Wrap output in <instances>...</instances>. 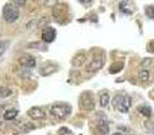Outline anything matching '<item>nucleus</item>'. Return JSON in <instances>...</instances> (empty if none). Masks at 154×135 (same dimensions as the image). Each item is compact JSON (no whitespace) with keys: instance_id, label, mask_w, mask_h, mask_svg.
Masks as SVG:
<instances>
[{"instance_id":"obj_1","label":"nucleus","mask_w":154,"mask_h":135,"mask_svg":"<svg viewBox=\"0 0 154 135\" xmlns=\"http://www.w3.org/2000/svg\"><path fill=\"white\" fill-rule=\"evenodd\" d=\"M3 16L7 23H14L19 19V11H18V8L12 3H8L4 6Z\"/></svg>"},{"instance_id":"obj_2","label":"nucleus","mask_w":154,"mask_h":135,"mask_svg":"<svg viewBox=\"0 0 154 135\" xmlns=\"http://www.w3.org/2000/svg\"><path fill=\"white\" fill-rule=\"evenodd\" d=\"M69 112H71V107L64 103L53 104L50 107V113L53 116H55V118H65Z\"/></svg>"},{"instance_id":"obj_3","label":"nucleus","mask_w":154,"mask_h":135,"mask_svg":"<svg viewBox=\"0 0 154 135\" xmlns=\"http://www.w3.org/2000/svg\"><path fill=\"white\" fill-rule=\"evenodd\" d=\"M80 107L85 111H92L95 108V97L91 92H84L80 96Z\"/></svg>"},{"instance_id":"obj_4","label":"nucleus","mask_w":154,"mask_h":135,"mask_svg":"<svg viewBox=\"0 0 154 135\" xmlns=\"http://www.w3.org/2000/svg\"><path fill=\"white\" fill-rule=\"evenodd\" d=\"M55 35H57V32L53 27H45L42 31V41L46 42V43H50L55 39Z\"/></svg>"},{"instance_id":"obj_5","label":"nucleus","mask_w":154,"mask_h":135,"mask_svg":"<svg viewBox=\"0 0 154 135\" xmlns=\"http://www.w3.org/2000/svg\"><path fill=\"white\" fill-rule=\"evenodd\" d=\"M27 115L31 118V119H43L46 116L45 111L42 108H39V107H32V108L29 109V112H27Z\"/></svg>"},{"instance_id":"obj_6","label":"nucleus","mask_w":154,"mask_h":135,"mask_svg":"<svg viewBox=\"0 0 154 135\" xmlns=\"http://www.w3.org/2000/svg\"><path fill=\"white\" fill-rule=\"evenodd\" d=\"M19 64L22 65V66L24 68H34L37 64L35 61V58L32 57V55H29V54H26V55H22V57L19 58Z\"/></svg>"},{"instance_id":"obj_7","label":"nucleus","mask_w":154,"mask_h":135,"mask_svg":"<svg viewBox=\"0 0 154 135\" xmlns=\"http://www.w3.org/2000/svg\"><path fill=\"white\" fill-rule=\"evenodd\" d=\"M103 65H104V61H103L101 57L95 58V60H92V61L88 64L87 70L88 72H96V70H99V69H101Z\"/></svg>"},{"instance_id":"obj_8","label":"nucleus","mask_w":154,"mask_h":135,"mask_svg":"<svg viewBox=\"0 0 154 135\" xmlns=\"http://www.w3.org/2000/svg\"><path fill=\"white\" fill-rule=\"evenodd\" d=\"M130 107H131V99H130V96H128V95H126V96L123 97L122 106L119 107V111H120V112H123V113H126L128 109H130Z\"/></svg>"},{"instance_id":"obj_9","label":"nucleus","mask_w":154,"mask_h":135,"mask_svg":"<svg viewBox=\"0 0 154 135\" xmlns=\"http://www.w3.org/2000/svg\"><path fill=\"white\" fill-rule=\"evenodd\" d=\"M108 131H109V129H108V124H107V123L100 122L99 124L96 126V134L97 135H107Z\"/></svg>"},{"instance_id":"obj_10","label":"nucleus","mask_w":154,"mask_h":135,"mask_svg":"<svg viewBox=\"0 0 154 135\" xmlns=\"http://www.w3.org/2000/svg\"><path fill=\"white\" fill-rule=\"evenodd\" d=\"M84 61H85V54H84V53H80V54H77L76 57L73 58L72 64H73V66H81V65L84 64Z\"/></svg>"},{"instance_id":"obj_11","label":"nucleus","mask_w":154,"mask_h":135,"mask_svg":"<svg viewBox=\"0 0 154 135\" xmlns=\"http://www.w3.org/2000/svg\"><path fill=\"white\" fill-rule=\"evenodd\" d=\"M138 78L142 81V83L149 81V78H150V72H149L148 69H142V70L138 73Z\"/></svg>"},{"instance_id":"obj_12","label":"nucleus","mask_w":154,"mask_h":135,"mask_svg":"<svg viewBox=\"0 0 154 135\" xmlns=\"http://www.w3.org/2000/svg\"><path fill=\"white\" fill-rule=\"evenodd\" d=\"M18 116V109H8L4 112V119L6 120H12Z\"/></svg>"},{"instance_id":"obj_13","label":"nucleus","mask_w":154,"mask_h":135,"mask_svg":"<svg viewBox=\"0 0 154 135\" xmlns=\"http://www.w3.org/2000/svg\"><path fill=\"white\" fill-rule=\"evenodd\" d=\"M138 111H139V113H142V115L146 116V118H150L151 116V108L148 106H139Z\"/></svg>"},{"instance_id":"obj_14","label":"nucleus","mask_w":154,"mask_h":135,"mask_svg":"<svg viewBox=\"0 0 154 135\" xmlns=\"http://www.w3.org/2000/svg\"><path fill=\"white\" fill-rule=\"evenodd\" d=\"M55 70V65H47V66H43L41 69V74L42 76H47V74L53 73Z\"/></svg>"},{"instance_id":"obj_15","label":"nucleus","mask_w":154,"mask_h":135,"mask_svg":"<svg viewBox=\"0 0 154 135\" xmlns=\"http://www.w3.org/2000/svg\"><path fill=\"white\" fill-rule=\"evenodd\" d=\"M123 97H124V96H122V95H116V96L114 97V99H112L114 108H118L119 109V107L122 106V103H123Z\"/></svg>"},{"instance_id":"obj_16","label":"nucleus","mask_w":154,"mask_h":135,"mask_svg":"<svg viewBox=\"0 0 154 135\" xmlns=\"http://www.w3.org/2000/svg\"><path fill=\"white\" fill-rule=\"evenodd\" d=\"M123 66H124V65H123V62H116V64H114L112 66L109 68V73H118V72H120L123 69Z\"/></svg>"},{"instance_id":"obj_17","label":"nucleus","mask_w":154,"mask_h":135,"mask_svg":"<svg viewBox=\"0 0 154 135\" xmlns=\"http://www.w3.org/2000/svg\"><path fill=\"white\" fill-rule=\"evenodd\" d=\"M109 103V97H108V93H101L100 95V106L101 107H107Z\"/></svg>"},{"instance_id":"obj_18","label":"nucleus","mask_w":154,"mask_h":135,"mask_svg":"<svg viewBox=\"0 0 154 135\" xmlns=\"http://www.w3.org/2000/svg\"><path fill=\"white\" fill-rule=\"evenodd\" d=\"M11 93H12V90H11L10 88H7V87L0 88V97H8Z\"/></svg>"},{"instance_id":"obj_19","label":"nucleus","mask_w":154,"mask_h":135,"mask_svg":"<svg viewBox=\"0 0 154 135\" xmlns=\"http://www.w3.org/2000/svg\"><path fill=\"white\" fill-rule=\"evenodd\" d=\"M38 23H39V19H32V20H30V22H27V24H26V29H27V30L35 29V27H38Z\"/></svg>"},{"instance_id":"obj_20","label":"nucleus","mask_w":154,"mask_h":135,"mask_svg":"<svg viewBox=\"0 0 154 135\" xmlns=\"http://www.w3.org/2000/svg\"><path fill=\"white\" fill-rule=\"evenodd\" d=\"M34 130V126H29V124H22L20 129H18V132H27V131H31Z\"/></svg>"},{"instance_id":"obj_21","label":"nucleus","mask_w":154,"mask_h":135,"mask_svg":"<svg viewBox=\"0 0 154 135\" xmlns=\"http://www.w3.org/2000/svg\"><path fill=\"white\" fill-rule=\"evenodd\" d=\"M146 14L154 19V6H149L148 8H146Z\"/></svg>"},{"instance_id":"obj_22","label":"nucleus","mask_w":154,"mask_h":135,"mask_svg":"<svg viewBox=\"0 0 154 135\" xmlns=\"http://www.w3.org/2000/svg\"><path fill=\"white\" fill-rule=\"evenodd\" d=\"M27 47L29 49H31V47H39V49H46V46H42L41 43H38V42H35V43H29V45H27Z\"/></svg>"},{"instance_id":"obj_23","label":"nucleus","mask_w":154,"mask_h":135,"mask_svg":"<svg viewBox=\"0 0 154 135\" xmlns=\"http://www.w3.org/2000/svg\"><path fill=\"white\" fill-rule=\"evenodd\" d=\"M150 64H151V60H150V58H145L143 61L141 62V65H142V68H143V69H145L146 66H149Z\"/></svg>"},{"instance_id":"obj_24","label":"nucleus","mask_w":154,"mask_h":135,"mask_svg":"<svg viewBox=\"0 0 154 135\" xmlns=\"http://www.w3.org/2000/svg\"><path fill=\"white\" fill-rule=\"evenodd\" d=\"M6 47H7V43L6 42H0V55L6 52Z\"/></svg>"},{"instance_id":"obj_25","label":"nucleus","mask_w":154,"mask_h":135,"mask_svg":"<svg viewBox=\"0 0 154 135\" xmlns=\"http://www.w3.org/2000/svg\"><path fill=\"white\" fill-rule=\"evenodd\" d=\"M12 4H16V6L19 4V6H23V4H26V1H20V0H19V1H14Z\"/></svg>"},{"instance_id":"obj_26","label":"nucleus","mask_w":154,"mask_h":135,"mask_svg":"<svg viewBox=\"0 0 154 135\" xmlns=\"http://www.w3.org/2000/svg\"><path fill=\"white\" fill-rule=\"evenodd\" d=\"M80 3H81V4H87V6H89V4H92V1H83V0H81Z\"/></svg>"},{"instance_id":"obj_27","label":"nucleus","mask_w":154,"mask_h":135,"mask_svg":"<svg viewBox=\"0 0 154 135\" xmlns=\"http://www.w3.org/2000/svg\"><path fill=\"white\" fill-rule=\"evenodd\" d=\"M112 135H122V132H115V134H112Z\"/></svg>"}]
</instances>
